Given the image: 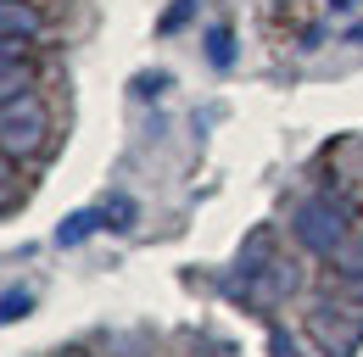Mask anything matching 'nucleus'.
I'll use <instances>...</instances> for the list:
<instances>
[{
	"label": "nucleus",
	"instance_id": "6",
	"mask_svg": "<svg viewBox=\"0 0 363 357\" xmlns=\"http://www.w3.org/2000/svg\"><path fill=\"white\" fill-rule=\"evenodd\" d=\"M40 34V11L23 0H0V40H34Z\"/></svg>",
	"mask_w": 363,
	"mask_h": 357
},
{
	"label": "nucleus",
	"instance_id": "2",
	"mask_svg": "<svg viewBox=\"0 0 363 357\" xmlns=\"http://www.w3.org/2000/svg\"><path fill=\"white\" fill-rule=\"evenodd\" d=\"M291 229H296V240H302L308 251H318V257H341V246H347V207L330 201V196H313V201L296 207Z\"/></svg>",
	"mask_w": 363,
	"mask_h": 357
},
{
	"label": "nucleus",
	"instance_id": "13",
	"mask_svg": "<svg viewBox=\"0 0 363 357\" xmlns=\"http://www.w3.org/2000/svg\"><path fill=\"white\" fill-rule=\"evenodd\" d=\"M352 40H358V45H363V28H352Z\"/></svg>",
	"mask_w": 363,
	"mask_h": 357
},
{
	"label": "nucleus",
	"instance_id": "4",
	"mask_svg": "<svg viewBox=\"0 0 363 357\" xmlns=\"http://www.w3.org/2000/svg\"><path fill=\"white\" fill-rule=\"evenodd\" d=\"M308 329H313V341L330 357H352V352H358V341H363V318H358V307H347V302H324V307H313Z\"/></svg>",
	"mask_w": 363,
	"mask_h": 357
},
{
	"label": "nucleus",
	"instance_id": "7",
	"mask_svg": "<svg viewBox=\"0 0 363 357\" xmlns=\"http://www.w3.org/2000/svg\"><path fill=\"white\" fill-rule=\"evenodd\" d=\"M341 285H347V290H352V296H363V240L358 246H341Z\"/></svg>",
	"mask_w": 363,
	"mask_h": 357
},
{
	"label": "nucleus",
	"instance_id": "3",
	"mask_svg": "<svg viewBox=\"0 0 363 357\" xmlns=\"http://www.w3.org/2000/svg\"><path fill=\"white\" fill-rule=\"evenodd\" d=\"M45 129H50V112L34 95H17V101L0 106V151L6 157H34L45 145Z\"/></svg>",
	"mask_w": 363,
	"mask_h": 357
},
{
	"label": "nucleus",
	"instance_id": "12",
	"mask_svg": "<svg viewBox=\"0 0 363 357\" xmlns=\"http://www.w3.org/2000/svg\"><path fill=\"white\" fill-rule=\"evenodd\" d=\"M269 357H302V352H296V341H291V335H274V341H269Z\"/></svg>",
	"mask_w": 363,
	"mask_h": 357
},
{
	"label": "nucleus",
	"instance_id": "8",
	"mask_svg": "<svg viewBox=\"0 0 363 357\" xmlns=\"http://www.w3.org/2000/svg\"><path fill=\"white\" fill-rule=\"evenodd\" d=\"M95 223H106V218H101V212H73V218L56 229V240H62V246H73V240H84V234H90Z\"/></svg>",
	"mask_w": 363,
	"mask_h": 357
},
{
	"label": "nucleus",
	"instance_id": "10",
	"mask_svg": "<svg viewBox=\"0 0 363 357\" xmlns=\"http://www.w3.org/2000/svg\"><path fill=\"white\" fill-rule=\"evenodd\" d=\"M11 162H17V157H6V151H0V207H11V201H17V174H11Z\"/></svg>",
	"mask_w": 363,
	"mask_h": 357
},
{
	"label": "nucleus",
	"instance_id": "11",
	"mask_svg": "<svg viewBox=\"0 0 363 357\" xmlns=\"http://www.w3.org/2000/svg\"><path fill=\"white\" fill-rule=\"evenodd\" d=\"M213 62H218V67L229 62V28H213Z\"/></svg>",
	"mask_w": 363,
	"mask_h": 357
},
{
	"label": "nucleus",
	"instance_id": "1",
	"mask_svg": "<svg viewBox=\"0 0 363 357\" xmlns=\"http://www.w3.org/2000/svg\"><path fill=\"white\" fill-rule=\"evenodd\" d=\"M296 263H285V257H269V234H252V246L240 251V290H246V302L252 307H274V302H285L291 290H296Z\"/></svg>",
	"mask_w": 363,
	"mask_h": 357
},
{
	"label": "nucleus",
	"instance_id": "14",
	"mask_svg": "<svg viewBox=\"0 0 363 357\" xmlns=\"http://www.w3.org/2000/svg\"><path fill=\"white\" fill-rule=\"evenodd\" d=\"M330 6H352V0H330Z\"/></svg>",
	"mask_w": 363,
	"mask_h": 357
},
{
	"label": "nucleus",
	"instance_id": "9",
	"mask_svg": "<svg viewBox=\"0 0 363 357\" xmlns=\"http://www.w3.org/2000/svg\"><path fill=\"white\" fill-rule=\"evenodd\" d=\"M28 307H34V296H28V290H6V302H0V324H11V318H23Z\"/></svg>",
	"mask_w": 363,
	"mask_h": 357
},
{
	"label": "nucleus",
	"instance_id": "5",
	"mask_svg": "<svg viewBox=\"0 0 363 357\" xmlns=\"http://www.w3.org/2000/svg\"><path fill=\"white\" fill-rule=\"evenodd\" d=\"M17 95H28V62L11 40H0V106L17 101Z\"/></svg>",
	"mask_w": 363,
	"mask_h": 357
}]
</instances>
